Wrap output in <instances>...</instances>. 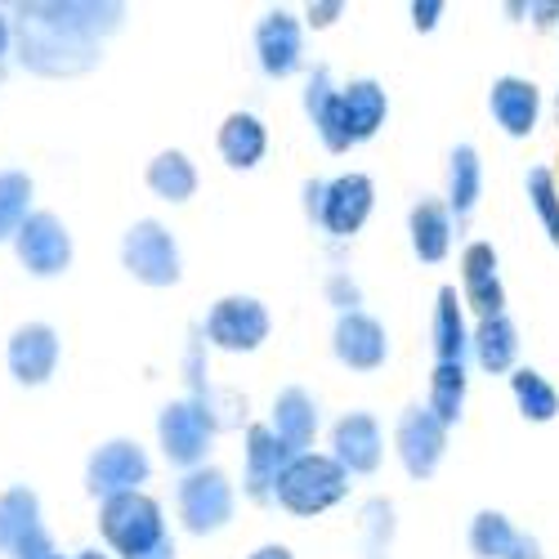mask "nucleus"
I'll return each mask as SVG.
<instances>
[{"instance_id":"1","label":"nucleus","mask_w":559,"mask_h":559,"mask_svg":"<svg viewBox=\"0 0 559 559\" xmlns=\"http://www.w3.org/2000/svg\"><path fill=\"white\" fill-rule=\"evenodd\" d=\"M126 5L112 0H32L19 5L10 32L19 63L36 76H85L99 68L104 40L121 27Z\"/></svg>"},{"instance_id":"2","label":"nucleus","mask_w":559,"mask_h":559,"mask_svg":"<svg viewBox=\"0 0 559 559\" xmlns=\"http://www.w3.org/2000/svg\"><path fill=\"white\" fill-rule=\"evenodd\" d=\"M349 497V475L328 452H296L273 484V501L296 520H313Z\"/></svg>"},{"instance_id":"3","label":"nucleus","mask_w":559,"mask_h":559,"mask_svg":"<svg viewBox=\"0 0 559 559\" xmlns=\"http://www.w3.org/2000/svg\"><path fill=\"white\" fill-rule=\"evenodd\" d=\"M305 198H309V215L322 224V233L336 242H349L354 233L371 219V206H377V183L367 175L349 170L336 175L332 183H305Z\"/></svg>"},{"instance_id":"4","label":"nucleus","mask_w":559,"mask_h":559,"mask_svg":"<svg viewBox=\"0 0 559 559\" xmlns=\"http://www.w3.org/2000/svg\"><path fill=\"white\" fill-rule=\"evenodd\" d=\"M99 533L121 559H139V555H148L153 546H162L170 537L162 501L148 497V492H126V497L104 501L99 506Z\"/></svg>"},{"instance_id":"5","label":"nucleus","mask_w":559,"mask_h":559,"mask_svg":"<svg viewBox=\"0 0 559 559\" xmlns=\"http://www.w3.org/2000/svg\"><path fill=\"white\" fill-rule=\"evenodd\" d=\"M121 264H126V273L134 277V283H144V287H175L183 277L179 242L162 219H139V224L126 228Z\"/></svg>"},{"instance_id":"6","label":"nucleus","mask_w":559,"mask_h":559,"mask_svg":"<svg viewBox=\"0 0 559 559\" xmlns=\"http://www.w3.org/2000/svg\"><path fill=\"white\" fill-rule=\"evenodd\" d=\"M269 309L255 296H224L202 322V345L224 354H255L269 341Z\"/></svg>"},{"instance_id":"7","label":"nucleus","mask_w":559,"mask_h":559,"mask_svg":"<svg viewBox=\"0 0 559 559\" xmlns=\"http://www.w3.org/2000/svg\"><path fill=\"white\" fill-rule=\"evenodd\" d=\"M175 506H179L183 528H189L193 537L219 533L233 520V484H228L224 471H215V465H198V471H189L179 479Z\"/></svg>"},{"instance_id":"8","label":"nucleus","mask_w":559,"mask_h":559,"mask_svg":"<svg viewBox=\"0 0 559 559\" xmlns=\"http://www.w3.org/2000/svg\"><path fill=\"white\" fill-rule=\"evenodd\" d=\"M157 439H162L166 461L183 465V475H189V471H198V465H206V452H211V439H215V421L206 416L202 403L175 399L157 416Z\"/></svg>"},{"instance_id":"9","label":"nucleus","mask_w":559,"mask_h":559,"mask_svg":"<svg viewBox=\"0 0 559 559\" xmlns=\"http://www.w3.org/2000/svg\"><path fill=\"white\" fill-rule=\"evenodd\" d=\"M153 479V461L134 439H108L104 448H95L85 465V488L90 497H126V492H144V484Z\"/></svg>"},{"instance_id":"10","label":"nucleus","mask_w":559,"mask_h":559,"mask_svg":"<svg viewBox=\"0 0 559 559\" xmlns=\"http://www.w3.org/2000/svg\"><path fill=\"white\" fill-rule=\"evenodd\" d=\"M14 251L32 277H59L72 264V233L59 215L32 211L14 233Z\"/></svg>"},{"instance_id":"11","label":"nucleus","mask_w":559,"mask_h":559,"mask_svg":"<svg viewBox=\"0 0 559 559\" xmlns=\"http://www.w3.org/2000/svg\"><path fill=\"white\" fill-rule=\"evenodd\" d=\"M0 550L14 559H50L55 542L40 524V497L32 488L0 492Z\"/></svg>"},{"instance_id":"12","label":"nucleus","mask_w":559,"mask_h":559,"mask_svg":"<svg viewBox=\"0 0 559 559\" xmlns=\"http://www.w3.org/2000/svg\"><path fill=\"white\" fill-rule=\"evenodd\" d=\"M394 452L412 479H435L448 452V430L430 416V407H407L394 426Z\"/></svg>"},{"instance_id":"13","label":"nucleus","mask_w":559,"mask_h":559,"mask_svg":"<svg viewBox=\"0 0 559 559\" xmlns=\"http://www.w3.org/2000/svg\"><path fill=\"white\" fill-rule=\"evenodd\" d=\"M59 358H63V341L50 322H23L14 328L10 345H5V362H10V377L27 390L45 385L59 371Z\"/></svg>"},{"instance_id":"14","label":"nucleus","mask_w":559,"mask_h":559,"mask_svg":"<svg viewBox=\"0 0 559 559\" xmlns=\"http://www.w3.org/2000/svg\"><path fill=\"white\" fill-rule=\"evenodd\" d=\"M345 475H377L385 461V435L371 412H345L332 426V452Z\"/></svg>"},{"instance_id":"15","label":"nucleus","mask_w":559,"mask_h":559,"mask_svg":"<svg viewBox=\"0 0 559 559\" xmlns=\"http://www.w3.org/2000/svg\"><path fill=\"white\" fill-rule=\"evenodd\" d=\"M255 59H260V72L273 76V81H287L300 72L305 63V32H300V19L292 10H269L255 27Z\"/></svg>"},{"instance_id":"16","label":"nucleus","mask_w":559,"mask_h":559,"mask_svg":"<svg viewBox=\"0 0 559 559\" xmlns=\"http://www.w3.org/2000/svg\"><path fill=\"white\" fill-rule=\"evenodd\" d=\"M332 354L349 367V371H377L390 358V336H385V322H377L371 313L354 309L336 318V332H332Z\"/></svg>"},{"instance_id":"17","label":"nucleus","mask_w":559,"mask_h":559,"mask_svg":"<svg viewBox=\"0 0 559 559\" xmlns=\"http://www.w3.org/2000/svg\"><path fill=\"white\" fill-rule=\"evenodd\" d=\"M488 112L510 139H528L542 121V90L528 76H497L488 90Z\"/></svg>"},{"instance_id":"18","label":"nucleus","mask_w":559,"mask_h":559,"mask_svg":"<svg viewBox=\"0 0 559 559\" xmlns=\"http://www.w3.org/2000/svg\"><path fill=\"white\" fill-rule=\"evenodd\" d=\"M296 452L277 439L269 426H251L247 430V448H242V492L251 501H273V484L283 475V465Z\"/></svg>"},{"instance_id":"19","label":"nucleus","mask_w":559,"mask_h":559,"mask_svg":"<svg viewBox=\"0 0 559 559\" xmlns=\"http://www.w3.org/2000/svg\"><path fill=\"white\" fill-rule=\"evenodd\" d=\"M385 117H390V95H385L381 81L358 76V81L341 85V130L349 139V148L367 144V139H377Z\"/></svg>"},{"instance_id":"20","label":"nucleus","mask_w":559,"mask_h":559,"mask_svg":"<svg viewBox=\"0 0 559 559\" xmlns=\"http://www.w3.org/2000/svg\"><path fill=\"white\" fill-rule=\"evenodd\" d=\"M461 305H471L479 318H497L506 313V287H501V273H497V251L492 242H471L461 255Z\"/></svg>"},{"instance_id":"21","label":"nucleus","mask_w":559,"mask_h":559,"mask_svg":"<svg viewBox=\"0 0 559 559\" xmlns=\"http://www.w3.org/2000/svg\"><path fill=\"white\" fill-rule=\"evenodd\" d=\"M305 112L322 139L328 153H349V139L341 130V85L332 81L328 68H313L309 72V85H305Z\"/></svg>"},{"instance_id":"22","label":"nucleus","mask_w":559,"mask_h":559,"mask_svg":"<svg viewBox=\"0 0 559 559\" xmlns=\"http://www.w3.org/2000/svg\"><path fill=\"white\" fill-rule=\"evenodd\" d=\"M215 148L224 157V166L233 170H255L269 153V130L255 112H228L224 126H219V139H215Z\"/></svg>"},{"instance_id":"23","label":"nucleus","mask_w":559,"mask_h":559,"mask_svg":"<svg viewBox=\"0 0 559 559\" xmlns=\"http://www.w3.org/2000/svg\"><path fill=\"white\" fill-rule=\"evenodd\" d=\"M269 430L283 439L292 452H309V443L318 439V403H313V394L300 390V385H287L283 394L273 399Z\"/></svg>"},{"instance_id":"24","label":"nucleus","mask_w":559,"mask_h":559,"mask_svg":"<svg viewBox=\"0 0 559 559\" xmlns=\"http://www.w3.org/2000/svg\"><path fill=\"white\" fill-rule=\"evenodd\" d=\"M407 233H412V255L421 264H439L452 251V215L439 202H416L407 215Z\"/></svg>"},{"instance_id":"25","label":"nucleus","mask_w":559,"mask_h":559,"mask_svg":"<svg viewBox=\"0 0 559 559\" xmlns=\"http://www.w3.org/2000/svg\"><path fill=\"white\" fill-rule=\"evenodd\" d=\"M484 193V162L475 144H456L452 148V166H448V215H456V224L479 206Z\"/></svg>"},{"instance_id":"26","label":"nucleus","mask_w":559,"mask_h":559,"mask_svg":"<svg viewBox=\"0 0 559 559\" xmlns=\"http://www.w3.org/2000/svg\"><path fill=\"white\" fill-rule=\"evenodd\" d=\"M471 349H475V358H479L484 371L501 377V371L515 367V354H520V332H515V322H510L506 313H497V318H479V328L471 332Z\"/></svg>"},{"instance_id":"27","label":"nucleus","mask_w":559,"mask_h":559,"mask_svg":"<svg viewBox=\"0 0 559 559\" xmlns=\"http://www.w3.org/2000/svg\"><path fill=\"white\" fill-rule=\"evenodd\" d=\"M435 354L439 362H465L471 354V328H465V305L456 287H443L435 305Z\"/></svg>"},{"instance_id":"28","label":"nucleus","mask_w":559,"mask_h":559,"mask_svg":"<svg viewBox=\"0 0 559 559\" xmlns=\"http://www.w3.org/2000/svg\"><path fill=\"white\" fill-rule=\"evenodd\" d=\"M148 189L162 198V202H189L198 193V166L189 162V153L179 148H166L148 162Z\"/></svg>"},{"instance_id":"29","label":"nucleus","mask_w":559,"mask_h":559,"mask_svg":"<svg viewBox=\"0 0 559 559\" xmlns=\"http://www.w3.org/2000/svg\"><path fill=\"white\" fill-rule=\"evenodd\" d=\"M465 390H471V377H465V362H435V377H430V416L448 430L461 421L465 412Z\"/></svg>"},{"instance_id":"30","label":"nucleus","mask_w":559,"mask_h":559,"mask_svg":"<svg viewBox=\"0 0 559 559\" xmlns=\"http://www.w3.org/2000/svg\"><path fill=\"white\" fill-rule=\"evenodd\" d=\"M510 394H515L524 421L546 426V421H555V416H559V390L542 377V371H533V367H520L515 377H510Z\"/></svg>"},{"instance_id":"31","label":"nucleus","mask_w":559,"mask_h":559,"mask_svg":"<svg viewBox=\"0 0 559 559\" xmlns=\"http://www.w3.org/2000/svg\"><path fill=\"white\" fill-rule=\"evenodd\" d=\"M27 215H32V175L0 170V242H14V233Z\"/></svg>"},{"instance_id":"32","label":"nucleus","mask_w":559,"mask_h":559,"mask_svg":"<svg viewBox=\"0 0 559 559\" xmlns=\"http://www.w3.org/2000/svg\"><path fill=\"white\" fill-rule=\"evenodd\" d=\"M515 537H520V528L510 524L501 510H479V515L471 520V550L479 559H506L510 546H515Z\"/></svg>"},{"instance_id":"33","label":"nucleus","mask_w":559,"mask_h":559,"mask_svg":"<svg viewBox=\"0 0 559 559\" xmlns=\"http://www.w3.org/2000/svg\"><path fill=\"white\" fill-rule=\"evenodd\" d=\"M524 189H528V202H533V211H537V219L546 228V238L559 247V183H555V175L546 166H533L528 179H524Z\"/></svg>"},{"instance_id":"34","label":"nucleus","mask_w":559,"mask_h":559,"mask_svg":"<svg viewBox=\"0 0 559 559\" xmlns=\"http://www.w3.org/2000/svg\"><path fill=\"white\" fill-rule=\"evenodd\" d=\"M362 528H367V559H385L390 537H394V506L390 501H367L362 510Z\"/></svg>"},{"instance_id":"35","label":"nucleus","mask_w":559,"mask_h":559,"mask_svg":"<svg viewBox=\"0 0 559 559\" xmlns=\"http://www.w3.org/2000/svg\"><path fill=\"white\" fill-rule=\"evenodd\" d=\"M328 300L341 309V313H354L358 305H362V292H358V283L349 273H332L328 277Z\"/></svg>"},{"instance_id":"36","label":"nucleus","mask_w":559,"mask_h":559,"mask_svg":"<svg viewBox=\"0 0 559 559\" xmlns=\"http://www.w3.org/2000/svg\"><path fill=\"white\" fill-rule=\"evenodd\" d=\"M443 0H416V5H412V27L416 32H435L439 27V19H443Z\"/></svg>"},{"instance_id":"37","label":"nucleus","mask_w":559,"mask_h":559,"mask_svg":"<svg viewBox=\"0 0 559 559\" xmlns=\"http://www.w3.org/2000/svg\"><path fill=\"white\" fill-rule=\"evenodd\" d=\"M345 14V5H341V0H318V5H309V27H332L336 19Z\"/></svg>"},{"instance_id":"38","label":"nucleus","mask_w":559,"mask_h":559,"mask_svg":"<svg viewBox=\"0 0 559 559\" xmlns=\"http://www.w3.org/2000/svg\"><path fill=\"white\" fill-rule=\"evenodd\" d=\"M506 559H542V542H537V537H528V533H520Z\"/></svg>"},{"instance_id":"39","label":"nucleus","mask_w":559,"mask_h":559,"mask_svg":"<svg viewBox=\"0 0 559 559\" xmlns=\"http://www.w3.org/2000/svg\"><path fill=\"white\" fill-rule=\"evenodd\" d=\"M247 559H296V555H292V546H283V542H269V546L251 550Z\"/></svg>"},{"instance_id":"40","label":"nucleus","mask_w":559,"mask_h":559,"mask_svg":"<svg viewBox=\"0 0 559 559\" xmlns=\"http://www.w3.org/2000/svg\"><path fill=\"white\" fill-rule=\"evenodd\" d=\"M14 50V32H10V19L0 14V63H5V55Z\"/></svg>"},{"instance_id":"41","label":"nucleus","mask_w":559,"mask_h":559,"mask_svg":"<svg viewBox=\"0 0 559 559\" xmlns=\"http://www.w3.org/2000/svg\"><path fill=\"white\" fill-rule=\"evenodd\" d=\"M139 559H175V542H170V537H166V542H162V546H153V550H148V555H139Z\"/></svg>"},{"instance_id":"42","label":"nucleus","mask_w":559,"mask_h":559,"mask_svg":"<svg viewBox=\"0 0 559 559\" xmlns=\"http://www.w3.org/2000/svg\"><path fill=\"white\" fill-rule=\"evenodd\" d=\"M72 559H112V555H108V550H76Z\"/></svg>"},{"instance_id":"43","label":"nucleus","mask_w":559,"mask_h":559,"mask_svg":"<svg viewBox=\"0 0 559 559\" xmlns=\"http://www.w3.org/2000/svg\"><path fill=\"white\" fill-rule=\"evenodd\" d=\"M50 559H63V555H50Z\"/></svg>"}]
</instances>
